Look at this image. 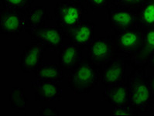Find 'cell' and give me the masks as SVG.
Masks as SVG:
<instances>
[{
    "instance_id": "52a82bcc",
    "label": "cell",
    "mask_w": 154,
    "mask_h": 116,
    "mask_svg": "<svg viewBox=\"0 0 154 116\" xmlns=\"http://www.w3.org/2000/svg\"><path fill=\"white\" fill-rule=\"evenodd\" d=\"M30 41L40 44L47 50L58 51L63 44L65 32L56 26H44L30 36Z\"/></svg>"
},
{
    "instance_id": "d6986e66",
    "label": "cell",
    "mask_w": 154,
    "mask_h": 116,
    "mask_svg": "<svg viewBox=\"0 0 154 116\" xmlns=\"http://www.w3.org/2000/svg\"><path fill=\"white\" fill-rule=\"evenodd\" d=\"M9 102L13 108L25 110L27 106V98L26 97L25 90L21 87H13L9 94Z\"/></svg>"
},
{
    "instance_id": "ac0fdd59",
    "label": "cell",
    "mask_w": 154,
    "mask_h": 116,
    "mask_svg": "<svg viewBox=\"0 0 154 116\" xmlns=\"http://www.w3.org/2000/svg\"><path fill=\"white\" fill-rule=\"evenodd\" d=\"M36 79L51 81L57 83L62 81L65 75L59 64H43L34 71Z\"/></svg>"
},
{
    "instance_id": "3957f363",
    "label": "cell",
    "mask_w": 154,
    "mask_h": 116,
    "mask_svg": "<svg viewBox=\"0 0 154 116\" xmlns=\"http://www.w3.org/2000/svg\"><path fill=\"white\" fill-rule=\"evenodd\" d=\"M54 13L56 25L67 32L80 23L83 20L84 15L87 14L88 11L82 2L67 0L58 1L55 4Z\"/></svg>"
},
{
    "instance_id": "7402d4cb",
    "label": "cell",
    "mask_w": 154,
    "mask_h": 116,
    "mask_svg": "<svg viewBox=\"0 0 154 116\" xmlns=\"http://www.w3.org/2000/svg\"><path fill=\"white\" fill-rule=\"evenodd\" d=\"M88 8L94 11L98 9L107 8L109 4L112 2V0H85V1Z\"/></svg>"
},
{
    "instance_id": "30bf717a",
    "label": "cell",
    "mask_w": 154,
    "mask_h": 116,
    "mask_svg": "<svg viewBox=\"0 0 154 116\" xmlns=\"http://www.w3.org/2000/svg\"><path fill=\"white\" fill-rule=\"evenodd\" d=\"M46 50L43 46L35 42H30V44L25 46L19 57L20 71L24 74L34 72L44 63Z\"/></svg>"
},
{
    "instance_id": "9a60e30c",
    "label": "cell",
    "mask_w": 154,
    "mask_h": 116,
    "mask_svg": "<svg viewBox=\"0 0 154 116\" xmlns=\"http://www.w3.org/2000/svg\"><path fill=\"white\" fill-rule=\"evenodd\" d=\"M102 95L105 101H107L112 106L129 104V86L127 81L106 86Z\"/></svg>"
},
{
    "instance_id": "603a6c76",
    "label": "cell",
    "mask_w": 154,
    "mask_h": 116,
    "mask_svg": "<svg viewBox=\"0 0 154 116\" xmlns=\"http://www.w3.org/2000/svg\"><path fill=\"white\" fill-rule=\"evenodd\" d=\"M143 2V0H112V3L137 9Z\"/></svg>"
},
{
    "instance_id": "ba28073f",
    "label": "cell",
    "mask_w": 154,
    "mask_h": 116,
    "mask_svg": "<svg viewBox=\"0 0 154 116\" xmlns=\"http://www.w3.org/2000/svg\"><path fill=\"white\" fill-rule=\"evenodd\" d=\"M26 27V10L1 9L0 33L4 35H20Z\"/></svg>"
},
{
    "instance_id": "cb8c5ba5",
    "label": "cell",
    "mask_w": 154,
    "mask_h": 116,
    "mask_svg": "<svg viewBox=\"0 0 154 116\" xmlns=\"http://www.w3.org/2000/svg\"><path fill=\"white\" fill-rule=\"evenodd\" d=\"M36 114L39 116L42 115H56L59 116V111L57 109L54 107H47V106H43L39 108L37 111Z\"/></svg>"
},
{
    "instance_id": "8fae6325",
    "label": "cell",
    "mask_w": 154,
    "mask_h": 116,
    "mask_svg": "<svg viewBox=\"0 0 154 116\" xmlns=\"http://www.w3.org/2000/svg\"><path fill=\"white\" fill-rule=\"evenodd\" d=\"M95 23L89 20H82L80 23L65 32V37L71 43L82 49L87 48L94 40Z\"/></svg>"
},
{
    "instance_id": "7c38bea8",
    "label": "cell",
    "mask_w": 154,
    "mask_h": 116,
    "mask_svg": "<svg viewBox=\"0 0 154 116\" xmlns=\"http://www.w3.org/2000/svg\"><path fill=\"white\" fill-rule=\"evenodd\" d=\"M30 87L35 91L36 101H60L63 97V89L57 82L36 79L31 81Z\"/></svg>"
},
{
    "instance_id": "ffe728a7",
    "label": "cell",
    "mask_w": 154,
    "mask_h": 116,
    "mask_svg": "<svg viewBox=\"0 0 154 116\" xmlns=\"http://www.w3.org/2000/svg\"><path fill=\"white\" fill-rule=\"evenodd\" d=\"M34 3V0H0L1 9L26 10Z\"/></svg>"
},
{
    "instance_id": "d4e9b609",
    "label": "cell",
    "mask_w": 154,
    "mask_h": 116,
    "mask_svg": "<svg viewBox=\"0 0 154 116\" xmlns=\"http://www.w3.org/2000/svg\"><path fill=\"white\" fill-rule=\"evenodd\" d=\"M145 67L147 71H154V53L145 64Z\"/></svg>"
},
{
    "instance_id": "4316f807",
    "label": "cell",
    "mask_w": 154,
    "mask_h": 116,
    "mask_svg": "<svg viewBox=\"0 0 154 116\" xmlns=\"http://www.w3.org/2000/svg\"><path fill=\"white\" fill-rule=\"evenodd\" d=\"M152 111V114H154V103H153V105H152V108H151V111Z\"/></svg>"
},
{
    "instance_id": "5bb4252c",
    "label": "cell",
    "mask_w": 154,
    "mask_h": 116,
    "mask_svg": "<svg viewBox=\"0 0 154 116\" xmlns=\"http://www.w3.org/2000/svg\"><path fill=\"white\" fill-rule=\"evenodd\" d=\"M26 27L25 32L29 36L35 31L45 26L47 20H51V14L47 12L46 6H31L26 10Z\"/></svg>"
},
{
    "instance_id": "277c9868",
    "label": "cell",
    "mask_w": 154,
    "mask_h": 116,
    "mask_svg": "<svg viewBox=\"0 0 154 116\" xmlns=\"http://www.w3.org/2000/svg\"><path fill=\"white\" fill-rule=\"evenodd\" d=\"M115 54L124 58L129 66L143 44V32L137 27L116 33L112 36Z\"/></svg>"
},
{
    "instance_id": "9c48e42d",
    "label": "cell",
    "mask_w": 154,
    "mask_h": 116,
    "mask_svg": "<svg viewBox=\"0 0 154 116\" xmlns=\"http://www.w3.org/2000/svg\"><path fill=\"white\" fill-rule=\"evenodd\" d=\"M87 57L98 66L109 61L115 55L112 36H103L94 40L87 47Z\"/></svg>"
},
{
    "instance_id": "83f0119b",
    "label": "cell",
    "mask_w": 154,
    "mask_h": 116,
    "mask_svg": "<svg viewBox=\"0 0 154 116\" xmlns=\"http://www.w3.org/2000/svg\"><path fill=\"white\" fill-rule=\"evenodd\" d=\"M74 1H77V2H85V0H74Z\"/></svg>"
},
{
    "instance_id": "2e32d148",
    "label": "cell",
    "mask_w": 154,
    "mask_h": 116,
    "mask_svg": "<svg viewBox=\"0 0 154 116\" xmlns=\"http://www.w3.org/2000/svg\"><path fill=\"white\" fill-rule=\"evenodd\" d=\"M136 27L144 32L154 28V0H143L136 9Z\"/></svg>"
},
{
    "instance_id": "44dd1931",
    "label": "cell",
    "mask_w": 154,
    "mask_h": 116,
    "mask_svg": "<svg viewBox=\"0 0 154 116\" xmlns=\"http://www.w3.org/2000/svg\"><path fill=\"white\" fill-rule=\"evenodd\" d=\"M139 114L137 111L132 107L130 104L125 105H117L112 106L111 111L110 115H118V116H133Z\"/></svg>"
},
{
    "instance_id": "8992f818",
    "label": "cell",
    "mask_w": 154,
    "mask_h": 116,
    "mask_svg": "<svg viewBox=\"0 0 154 116\" xmlns=\"http://www.w3.org/2000/svg\"><path fill=\"white\" fill-rule=\"evenodd\" d=\"M128 65L124 58L115 54L109 61L99 66L100 81L105 87L125 81V74Z\"/></svg>"
},
{
    "instance_id": "5b68a950",
    "label": "cell",
    "mask_w": 154,
    "mask_h": 116,
    "mask_svg": "<svg viewBox=\"0 0 154 116\" xmlns=\"http://www.w3.org/2000/svg\"><path fill=\"white\" fill-rule=\"evenodd\" d=\"M106 9L109 26L115 31V33L136 27V9L112 2Z\"/></svg>"
},
{
    "instance_id": "7a4b0ae2",
    "label": "cell",
    "mask_w": 154,
    "mask_h": 116,
    "mask_svg": "<svg viewBox=\"0 0 154 116\" xmlns=\"http://www.w3.org/2000/svg\"><path fill=\"white\" fill-rule=\"evenodd\" d=\"M100 82V67L84 57L80 64L71 70L68 87L74 94H88Z\"/></svg>"
},
{
    "instance_id": "e0dca14e",
    "label": "cell",
    "mask_w": 154,
    "mask_h": 116,
    "mask_svg": "<svg viewBox=\"0 0 154 116\" xmlns=\"http://www.w3.org/2000/svg\"><path fill=\"white\" fill-rule=\"evenodd\" d=\"M154 53V28L143 32V44L137 54L132 60V67L145 66Z\"/></svg>"
},
{
    "instance_id": "484cf974",
    "label": "cell",
    "mask_w": 154,
    "mask_h": 116,
    "mask_svg": "<svg viewBox=\"0 0 154 116\" xmlns=\"http://www.w3.org/2000/svg\"><path fill=\"white\" fill-rule=\"evenodd\" d=\"M147 78L154 97V71H147Z\"/></svg>"
},
{
    "instance_id": "6da1fadb",
    "label": "cell",
    "mask_w": 154,
    "mask_h": 116,
    "mask_svg": "<svg viewBox=\"0 0 154 116\" xmlns=\"http://www.w3.org/2000/svg\"><path fill=\"white\" fill-rule=\"evenodd\" d=\"M127 77L129 104L139 113L149 112L154 103L152 91L149 84L145 66H135Z\"/></svg>"
},
{
    "instance_id": "4fadbf2b",
    "label": "cell",
    "mask_w": 154,
    "mask_h": 116,
    "mask_svg": "<svg viewBox=\"0 0 154 116\" xmlns=\"http://www.w3.org/2000/svg\"><path fill=\"white\" fill-rule=\"evenodd\" d=\"M82 50L72 43L63 44L58 52V64L63 71H71L83 60Z\"/></svg>"
}]
</instances>
